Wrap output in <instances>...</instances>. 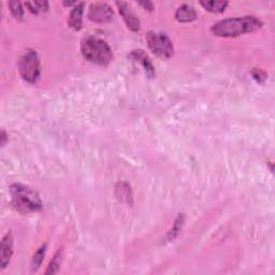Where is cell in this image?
Here are the masks:
<instances>
[{
    "instance_id": "cell-1",
    "label": "cell",
    "mask_w": 275,
    "mask_h": 275,
    "mask_svg": "<svg viewBox=\"0 0 275 275\" xmlns=\"http://www.w3.org/2000/svg\"><path fill=\"white\" fill-rule=\"evenodd\" d=\"M262 27V22L253 15L230 17L221 20L211 27L214 35L221 38H233L241 34L254 32Z\"/></svg>"
},
{
    "instance_id": "cell-2",
    "label": "cell",
    "mask_w": 275,
    "mask_h": 275,
    "mask_svg": "<svg viewBox=\"0 0 275 275\" xmlns=\"http://www.w3.org/2000/svg\"><path fill=\"white\" fill-rule=\"evenodd\" d=\"M10 196L12 207L21 214L38 212L43 207L39 193L24 184H12L10 186Z\"/></svg>"
},
{
    "instance_id": "cell-3",
    "label": "cell",
    "mask_w": 275,
    "mask_h": 275,
    "mask_svg": "<svg viewBox=\"0 0 275 275\" xmlns=\"http://www.w3.org/2000/svg\"><path fill=\"white\" fill-rule=\"evenodd\" d=\"M81 53L87 61L99 66H108L113 58L109 44L95 37H87L82 40Z\"/></svg>"
},
{
    "instance_id": "cell-4",
    "label": "cell",
    "mask_w": 275,
    "mask_h": 275,
    "mask_svg": "<svg viewBox=\"0 0 275 275\" xmlns=\"http://www.w3.org/2000/svg\"><path fill=\"white\" fill-rule=\"evenodd\" d=\"M19 72L25 82L29 84H34L38 81L41 73L40 59L37 52L33 50H27L24 52V54L20 57Z\"/></svg>"
},
{
    "instance_id": "cell-5",
    "label": "cell",
    "mask_w": 275,
    "mask_h": 275,
    "mask_svg": "<svg viewBox=\"0 0 275 275\" xmlns=\"http://www.w3.org/2000/svg\"><path fill=\"white\" fill-rule=\"evenodd\" d=\"M149 50L158 57L168 59L173 55V44L166 33L149 31L146 35Z\"/></svg>"
},
{
    "instance_id": "cell-6",
    "label": "cell",
    "mask_w": 275,
    "mask_h": 275,
    "mask_svg": "<svg viewBox=\"0 0 275 275\" xmlns=\"http://www.w3.org/2000/svg\"><path fill=\"white\" fill-rule=\"evenodd\" d=\"M87 16L92 22L104 24L113 20L114 12L108 4L95 3L90 6Z\"/></svg>"
},
{
    "instance_id": "cell-7",
    "label": "cell",
    "mask_w": 275,
    "mask_h": 275,
    "mask_svg": "<svg viewBox=\"0 0 275 275\" xmlns=\"http://www.w3.org/2000/svg\"><path fill=\"white\" fill-rule=\"evenodd\" d=\"M13 255V235L9 231L4 238L0 244V265L2 270H5L10 263Z\"/></svg>"
},
{
    "instance_id": "cell-8",
    "label": "cell",
    "mask_w": 275,
    "mask_h": 275,
    "mask_svg": "<svg viewBox=\"0 0 275 275\" xmlns=\"http://www.w3.org/2000/svg\"><path fill=\"white\" fill-rule=\"evenodd\" d=\"M115 5L117 6L120 14L123 16V19H124V21H125L127 27L132 31H139L140 26H141L140 21H139L138 17L129 10L127 4L116 3Z\"/></svg>"
},
{
    "instance_id": "cell-9",
    "label": "cell",
    "mask_w": 275,
    "mask_h": 275,
    "mask_svg": "<svg viewBox=\"0 0 275 275\" xmlns=\"http://www.w3.org/2000/svg\"><path fill=\"white\" fill-rule=\"evenodd\" d=\"M84 3H78L76 4L72 10H71L68 19V24L70 28L74 30H80L82 28V17L84 12Z\"/></svg>"
},
{
    "instance_id": "cell-10",
    "label": "cell",
    "mask_w": 275,
    "mask_h": 275,
    "mask_svg": "<svg viewBox=\"0 0 275 275\" xmlns=\"http://www.w3.org/2000/svg\"><path fill=\"white\" fill-rule=\"evenodd\" d=\"M197 12L194 8L189 5H183L175 12V19L180 23H190L197 20Z\"/></svg>"
},
{
    "instance_id": "cell-11",
    "label": "cell",
    "mask_w": 275,
    "mask_h": 275,
    "mask_svg": "<svg viewBox=\"0 0 275 275\" xmlns=\"http://www.w3.org/2000/svg\"><path fill=\"white\" fill-rule=\"evenodd\" d=\"M131 57L135 60H137L138 63H140L142 66H143L145 72L149 77H153L155 75V69L152 64V61L148 58V56L145 54L144 51L142 50H135L131 52Z\"/></svg>"
},
{
    "instance_id": "cell-12",
    "label": "cell",
    "mask_w": 275,
    "mask_h": 275,
    "mask_svg": "<svg viewBox=\"0 0 275 275\" xmlns=\"http://www.w3.org/2000/svg\"><path fill=\"white\" fill-rule=\"evenodd\" d=\"M115 193H116V197L120 201L126 202L127 205H131L132 200V194L130 190V186L127 183H119L115 187Z\"/></svg>"
},
{
    "instance_id": "cell-13",
    "label": "cell",
    "mask_w": 275,
    "mask_h": 275,
    "mask_svg": "<svg viewBox=\"0 0 275 275\" xmlns=\"http://www.w3.org/2000/svg\"><path fill=\"white\" fill-rule=\"evenodd\" d=\"M206 10L212 13H223L228 6V2H200Z\"/></svg>"
},
{
    "instance_id": "cell-14",
    "label": "cell",
    "mask_w": 275,
    "mask_h": 275,
    "mask_svg": "<svg viewBox=\"0 0 275 275\" xmlns=\"http://www.w3.org/2000/svg\"><path fill=\"white\" fill-rule=\"evenodd\" d=\"M25 6L32 14H41L49 10L48 2H27L25 3Z\"/></svg>"
},
{
    "instance_id": "cell-15",
    "label": "cell",
    "mask_w": 275,
    "mask_h": 275,
    "mask_svg": "<svg viewBox=\"0 0 275 275\" xmlns=\"http://www.w3.org/2000/svg\"><path fill=\"white\" fill-rule=\"evenodd\" d=\"M46 252H47V244H44L34 253L32 257V261H31L32 271H37L40 268V265L44 259V256H46Z\"/></svg>"
},
{
    "instance_id": "cell-16",
    "label": "cell",
    "mask_w": 275,
    "mask_h": 275,
    "mask_svg": "<svg viewBox=\"0 0 275 275\" xmlns=\"http://www.w3.org/2000/svg\"><path fill=\"white\" fill-rule=\"evenodd\" d=\"M9 8H10V12L13 15L14 19L16 20H23L24 17V9L22 7V4L20 2H10L8 4Z\"/></svg>"
},
{
    "instance_id": "cell-17",
    "label": "cell",
    "mask_w": 275,
    "mask_h": 275,
    "mask_svg": "<svg viewBox=\"0 0 275 275\" xmlns=\"http://www.w3.org/2000/svg\"><path fill=\"white\" fill-rule=\"evenodd\" d=\"M60 257H61V251H58L56 253V255L54 256V258L52 259V261L49 265V269L46 272L47 274H54V273L58 272V269L60 267Z\"/></svg>"
},
{
    "instance_id": "cell-18",
    "label": "cell",
    "mask_w": 275,
    "mask_h": 275,
    "mask_svg": "<svg viewBox=\"0 0 275 275\" xmlns=\"http://www.w3.org/2000/svg\"><path fill=\"white\" fill-rule=\"evenodd\" d=\"M183 216H179L177 217V219L175 220V224L173 226V229L171 230V231L169 232V239L170 240H173V239L175 238V235L179 233V231L181 230V227H182V224H183Z\"/></svg>"
},
{
    "instance_id": "cell-19",
    "label": "cell",
    "mask_w": 275,
    "mask_h": 275,
    "mask_svg": "<svg viewBox=\"0 0 275 275\" xmlns=\"http://www.w3.org/2000/svg\"><path fill=\"white\" fill-rule=\"evenodd\" d=\"M139 6L143 7L145 10H148V11H153L154 10V4L150 3V2H142V3H138Z\"/></svg>"
},
{
    "instance_id": "cell-20",
    "label": "cell",
    "mask_w": 275,
    "mask_h": 275,
    "mask_svg": "<svg viewBox=\"0 0 275 275\" xmlns=\"http://www.w3.org/2000/svg\"><path fill=\"white\" fill-rule=\"evenodd\" d=\"M7 140H8V136H7V134H6V131L3 130V134H2V145H3V146H5Z\"/></svg>"
}]
</instances>
